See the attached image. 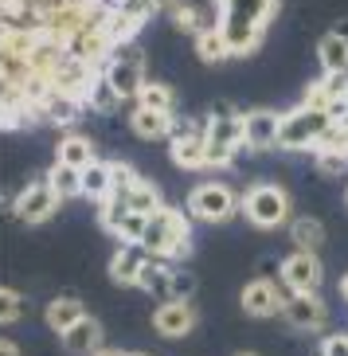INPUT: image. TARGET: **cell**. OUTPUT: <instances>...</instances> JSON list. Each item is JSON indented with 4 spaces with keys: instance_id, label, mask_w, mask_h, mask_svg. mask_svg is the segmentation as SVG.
<instances>
[{
    "instance_id": "6da1fadb",
    "label": "cell",
    "mask_w": 348,
    "mask_h": 356,
    "mask_svg": "<svg viewBox=\"0 0 348 356\" xmlns=\"http://www.w3.org/2000/svg\"><path fill=\"white\" fill-rule=\"evenodd\" d=\"M215 12H219L223 35L231 43V55L247 59L263 47L266 28L278 16V0H215Z\"/></svg>"
},
{
    "instance_id": "7a4b0ae2",
    "label": "cell",
    "mask_w": 348,
    "mask_h": 356,
    "mask_svg": "<svg viewBox=\"0 0 348 356\" xmlns=\"http://www.w3.org/2000/svg\"><path fill=\"white\" fill-rule=\"evenodd\" d=\"M149 254H160V259H184L192 251V223L180 208H157L149 216L145 239H141Z\"/></svg>"
},
{
    "instance_id": "3957f363",
    "label": "cell",
    "mask_w": 348,
    "mask_h": 356,
    "mask_svg": "<svg viewBox=\"0 0 348 356\" xmlns=\"http://www.w3.org/2000/svg\"><path fill=\"white\" fill-rule=\"evenodd\" d=\"M247 134V114H239L235 106H215L208 114V168H231L239 157Z\"/></svg>"
},
{
    "instance_id": "277c9868",
    "label": "cell",
    "mask_w": 348,
    "mask_h": 356,
    "mask_svg": "<svg viewBox=\"0 0 348 356\" xmlns=\"http://www.w3.org/2000/svg\"><path fill=\"white\" fill-rule=\"evenodd\" d=\"M243 220L258 231H278L294 220V204H290V192L282 184H270V180H258L243 192Z\"/></svg>"
},
{
    "instance_id": "5b68a950",
    "label": "cell",
    "mask_w": 348,
    "mask_h": 356,
    "mask_svg": "<svg viewBox=\"0 0 348 356\" xmlns=\"http://www.w3.org/2000/svg\"><path fill=\"white\" fill-rule=\"evenodd\" d=\"M333 126L329 110H317V106H294L282 114V134H278V149L285 153H309L317 149V141L325 137V129Z\"/></svg>"
},
{
    "instance_id": "8992f818",
    "label": "cell",
    "mask_w": 348,
    "mask_h": 356,
    "mask_svg": "<svg viewBox=\"0 0 348 356\" xmlns=\"http://www.w3.org/2000/svg\"><path fill=\"white\" fill-rule=\"evenodd\" d=\"M102 74L110 79V86H114L117 95H122V102H138L141 86L149 83V74H145V51L138 47V40L114 43V51H110V59H106Z\"/></svg>"
},
{
    "instance_id": "52a82bcc",
    "label": "cell",
    "mask_w": 348,
    "mask_h": 356,
    "mask_svg": "<svg viewBox=\"0 0 348 356\" xmlns=\"http://www.w3.org/2000/svg\"><path fill=\"white\" fill-rule=\"evenodd\" d=\"M235 211H243V196L223 184V180H204L188 192V216L200 223H227Z\"/></svg>"
},
{
    "instance_id": "ba28073f",
    "label": "cell",
    "mask_w": 348,
    "mask_h": 356,
    "mask_svg": "<svg viewBox=\"0 0 348 356\" xmlns=\"http://www.w3.org/2000/svg\"><path fill=\"white\" fill-rule=\"evenodd\" d=\"M59 204H63V196L55 192V184L47 177L32 180L24 192H16V208H12V216L20 223H28V227H40V223H47L59 211Z\"/></svg>"
},
{
    "instance_id": "9c48e42d",
    "label": "cell",
    "mask_w": 348,
    "mask_h": 356,
    "mask_svg": "<svg viewBox=\"0 0 348 356\" xmlns=\"http://www.w3.org/2000/svg\"><path fill=\"white\" fill-rule=\"evenodd\" d=\"M169 157L176 168H188V172L208 168V122L204 126H196V122H176V129L169 137Z\"/></svg>"
},
{
    "instance_id": "30bf717a",
    "label": "cell",
    "mask_w": 348,
    "mask_h": 356,
    "mask_svg": "<svg viewBox=\"0 0 348 356\" xmlns=\"http://www.w3.org/2000/svg\"><path fill=\"white\" fill-rule=\"evenodd\" d=\"M282 321L290 329H301V333H321L329 321V309L317 290H294L282 305Z\"/></svg>"
},
{
    "instance_id": "8fae6325",
    "label": "cell",
    "mask_w": 348,
    "mask_h": 356,
    "mask_svg": "<svg viewBox=\"0 0 348 356\" xmlns=\"http://www.w3.org/2000/svg\"><path fill=\"white\" fill-rule=\"evenodd\" d=\"M290 286L285 282H270V278H254V282L243 286V293H239V305H243L251 317H258V321H266V317H278L282 314L285 298H290Z\"/></svg>"
},
{
    "instance_id": "7c38bea8",
    "label": "cell",
    "mask_w": 348,
    "mask_h": 356,
    "mask_svg": "<svg viewBox=\"0 0 348 356\" xmlns=\"http://www.w3.org/2000/svg\"><path fill=\"white\" fill-rule=\"evenodd\" d=\"M196 321H200V314H196L192 298H165L157 305V314H153V329L165 341H184L196 329Z\"/></svg>"
},
{
    "instance_id": "4fadbf2b",
    "label": "cell",
    "mask_w": 348,
    "mask_h": 356,
    "mask_svg": "<svg viewBox=\"0 0 348 356\" xmlns=\"http://www.w3.org/2000/svg\"><path fill=\"white\" fill-rule=\"evenodd\" d=\"M278 278H282L290 290H321V282H325V266H321L317 251H301V247H297V251L282 262Z\"/></svg>"
},
{
    "instance_id": "5bb4252c",
    "label": "cell",
    "mask_w": 348,
    "mask_h": 356,
    "mask_svg": "<svg viewBox=\"0 0 348 356\" xmlns=\"http://www.w3.org/2000/svg\"><path fill=\"white\" fill-rule=\"evenodd\" d=\"M278 134H282V114H274V110H247L243 145L251 149V153L278 149Z\"/></svg>"
},
{
    "instance_id": "9a60e30c",
    "label": "cell",
    "mask_w": 348,
    "mask_h": 356,
    "mask_svg": "<svg viewBox=\"0 0 348 356\" xmlns=\"http://www.w3.org/2000/svg\"><path fill=\"white\" fill-rule=\"evenodd\" d=\"M40 110H43V122H51V126H59V129H74L78 118H83V110H86V102L51 86V95L40 102Z\"/></svg>"
},
{
    "instance_id": "2e32d148",
    "label": "cell",
    "mask_w": 348,
    "mask_h": 356,
    "mask_svg": "<svg viewBox=\"0 0 348 356\" xmlns=\"http://www.w3.org/2000/svg\"><path fill=\"white\" fill-rule=\"evenodd\" d=\"M129 129L141 137V141H169L172 129H176V114H160V110H149V106H133L129 114Z\"/></svg>"
},
{
    "instance_id": "e0dca14e",
    "label": "cell",
    "mask_w": 348,
    "mask_h": 356,
    "mask_svg": "<svg viewBox=\"0 0 348 356\" xmlns=\"http://www.w3.org/2000/svg\"><path fill=\"white\" fill-rule=\"evenodd\" d=\"M145 259H149V251L141 243H122L114 251V259H110V282L114 286H138Z\"/></svg>"
},
{
    "instance_id": "ac0fdd59",
    "label": "cell",
    "mask_w": 348,
    "mask_h": 356,
    "mask_svg": "<svg viewBox=\"0 0 348 356\" xmlns=\"http://www.w3.org/2000/svg\"><path fill=\"white\" fill-rule=\"evenodd\" d=\"M172 274H176V266H169V262L160 259V254H149L145 266H141V278H138V290L153 293V298H172Z\"/></svg>"
},
{
    "instance_id": "d6986e66",
    "label": "cell",
    "mask_w": 348,
    "mask_h": 356,
    "mask_svg": "<svg viewBox=\"0 0 348 356\" xmlns=\"http://www.w3.org/2000/svg\"><path fill=\"white\" fill-rule=\"evenodd\" d=\"M59 341H63V353H78V356L98 353V348H102V325L86 314L83 321H74L67 333H59Z\"/></svg>"
},
{
    "instance_id": "ffe728a7",
    "label": "cell",
    "mask_w": 348,
    "mask_h": 356,
    "mask_svg": "<svg viewBox=\"0 0 348 356\" xmlns=\"http://www.w3.org/2000/svg\"><path fill=\"white\" fill-rule=\"evenodd\" d=\"M169 16H172V24H176L180 32H188L192 40H196L200 32H208V28H215V24H219V12L211 16L208 8H200V4H188V0H176V4L169 8Z\"/></svg>"
},
{
    "instance_id": "44dd1931",
    "label": "cell",
    "mask_w": 348,
    "mask_h": 356,
    "mask_svg": "<svg viewBox=\"0 0 348 356\" xmlns=\"http://www.w3.org/2000/svg\"><path fill=\"white\" fill-rule=\"evenodd\" d=\"M98 153H94V141L86 134H74V129H67L63 137H59V145H55V161H63V165H74V168H83L90 165Z\"/></svg>"
},
{
    "instance_id": "7402d4cb",
    "label": "cell",
    "mask_w": 348,
    "mask_h": 356,
    "mask_svg": "<svg viewBox=\"0 0 348 356\" xmlns=\"http://www.w3.org/2000/svg\"><path fill=\"white\" fill-rule=\"evenodd\" d=\"M86 317V305L78 302V298H51L47 302V309H43V321H47V329L51 333H67L74 321H83Z\"/></svg>"
},
{
    "instance_id": "603a6c76",
    "label": "cell",
    "mask_w": 348,
    "mask_h": 356,
    "mask_svg": "<svg viewBox=\"0 0 348 356\" xmlns=\"http://www.w3.org/2000/svg\"><path fill=\"white\" fill-rule=\"evenodd\" d=\"M114 192V168H110V161H90V165H83V196L94 200V204H102L106 196Z\"/></svg>"
},
{
    "instance_id": "cb8c5ba5",
    "label": "cell",
    "mask_w": 348,
    "mask_h": 356,
    "mask_svg": "<svg viewBox=\"0 0 348 356\" xmlns=\"http://www.w3.org/2000/svg\"><path fill=\"white\" fill-rule=\"evenodd\" d=\"M196 55H200V63H208V67H219V63H227V59H235L231 43H227V35H223L219 24L196 35Z\"/></svg>"
},
{
    "instance_id": "d4e9b609",
    "label": "cell",
    "mask_w": 348,
    "mask_h": 356,
    "mask_svg": "<svg viewBox=\"0 0 348 356\" xmlns=\"http://www.w3.org/2000/svg\"><path fill=\"white\" fill-rule=\"evenodd\" d=\"M317 63L321 71H348V40L340 32H325L317 40Z\"/></svg>"
},
{
    "instance_id": "484cf974",
    "label": "cell",
    "mask_w": 348,
    "mask_h": 356,
    "mask_svg": "<svg viewBox=\"0 0 348 356\" xmlns=\"http://www.w3.org/2000/svg\"><path fill=\"white\" fill-rule=\"evenodd\" d=\"M122 196H126V204H129L133 211H141V216H153L157 208H165L160 188L153 184V180H145V177H138V180H133V188H126Z\"/></svg>"
},
{
    "instance_id": "4316f807",
    "label": "cell",
    "mask_w": 348,
    "mask_h": 356,
    "mask_svg": "<svg viewBox=\"0 0 348 356\" xmlns=\"http://www.w3.org/2000/svg\"><path fill=\"white\" fill-rule=\"evenodd\" d=\"M290 239H294V247H301V251H321L325 227H321V220H313V216H297V220H290Z\"/></svg>"
},
{
    "instance_id": "83f0119b",
    "label": "cell",
    "mask_w": 348,
    "mask_h": 356,
    "mask_svg": "<svg viewBox=\"0 0 348 356\" xmlns=\"http://www.w3.org/2000/svg\"><path fill=\"white\" fill-rule=\"evenodd\" d=\"M47 180L55 184V192H59L63 200L83 196V168H74V165H63V161H55L51 172H47Z\"/></svg>"
},
{
    "instance_id": "f1b7e54d",
    "label": "cell",
    "mask_w": 348,
    "mask_h": 356,
    "mask_svg": "<svg viewBox=\"0 0 348 356\" xmlns=\"http://www.w3.org/2000/svg\"><path fill=\"white\" fill-rule=\"evenodd\" d=\"M138 102L149 106V110H160V114H176V95H172L169 83H153V79H149V83L141 86Z\"/></svg>"
},
{
    "instance_id": "f546056e",
    "label": "cell",
    "mask_w": 348,
    "mask_h": 356,
    "mask_svg": "<svg viewBox=\"0 0 348 356\" xmlns=\"http://www.w3.org/2000/svg\"><path fill=\"white\" fill-rule=\"evenodd\" d=\"M24 317H28V298L16 286H4L0 290V325L8 329V325H20Z\"/></svg>"
},
{
    "instance_id": "4dcf8cb0",
    "label": "cell",
    "mask_w": 348,
    "mask_h": 356,
    "mask_svg": "<svg viewBox=\"0 0 348 356\" xmlns=\"http://www.w3.org/2000/svg\"><path fill=\"white\" fill-rule=\"evenodd\" d=\"M145 227H149V216H141V211L129 208L126 216L117 220V227L110 231V235H114L117 243H141V239H145Z\"/></svg>"
},
{
    "instance_id": "1f68e13d",
    "label": "cell",
    "mask_w": 348,
    "mask_h": 356,
    "mask_svg": "<svg viewBox=\"0 0 348 356\" xmlns=\"http://www.w3.org/2000/svg\"><path fill=\"white\" fill-rule=\"evenodd\" d=\"M117 102H122V95L110 86V79H106V74H98V83H94V90H90V98H86V106H90L94 114H114Z\"/></svg>"
},
{
    "instance_id": "d6a6232c",
    "label": "cell",
    "mask_w": 348,
    "mask_h": 356,
    "mask_svg": "<svg viewBox=\"0 0 348 356\" xmlns=\"http://www.w3.org/2000/svg\"><path fill=\"white\" fill-rule=\"evenodd\" d=\"M317 168H321L325 177H345L348 153H340V149H317Z\"/></svg>"
},
{
    "instance_id": "836d02e7",
    "label": "cell",
    "mask_w": 348,
    "mask_h": 356,
    "mask_svg": "<svg viewBox=\"0 0 348 356\" xmlns=\"http://www.w3.org/2000/svg\"><path fill=\"white\" fill-rule=\"evenodd\" d=\"M110 168H114V192L133 188V180H138V168L126 165V161H110Z\"/></svg>"
},
{
    "instance_id": "e575fe53",
    "label": "cell",
    "mask_w": 348,
    "mask_h": 356,
    "mask_svg": "<svg viewBox=\"0 0 348 356\" xmlns=\"http://www.w3.org/2000/svg\"><path fill=\"white\" fill-rule=\"evenodd\" d=\"M317 348L321 356H348V333H325Z\"/></svg>"
},
{
    "instance_id": "d590c367",
    "label": "cell",
    "mask_w": 348,
    "mask_h": 356,
    "mask_svg": "<svg viewBox=\"0 0 348 356\" xmlns=\"http://www.w3.org/2000/svg\"><path fill=\"white\" fill-rule=\"evenodd\" d=\"M196 290V274L192 270H176L172 274V298H192Z\"/></svg>"
},
{
    "instance_id": "8d00e7d4",
    "label": "cell",
    "mask_w": 348,
    "mask_h": 356,
    "mask_svg": "<svg viewBox=\"0 0 348 356\" xmlns=\"http://www.w3.org/2000/svg\"><path fill=\"white\" fill-rule=\"evenodd\" d=\"M301 102H306V106H317V110H329V90H325V83H321V79H317V83H309Z\"/></svg>"
},
{
    "instance_id": "74e56055",
    "label": "cell",
    "mask_w": 348,
    "mask_h": 356,
    "mask_svg": "<svg viewBox=\"0 0 348 356\" xmlns=\"http://www.w3.org/2000/svg\"><path fill=\"white\" fill-rule=\"evenodd\" d=\"M0 353H4V356H16V353H20V345H16L12 337H4V341H0Z\"/></svg>"
},
{
    "instance_id": "f35d334b",
    "label": "cell",
    "mask_w": 348,
    "mask_h": 356,
    "mask_svg": "<svg viewBox=\"0 0 348 356\" xmlns=\"http://www.w3.org/2000/svg\"><path fill=\"white\" fill-rule=\"evenodd\" d=\"M172 4H176V0H149V8H153V12H169Z\"/></svg>"
},
{
    "instance_id": "ab89813d",
    "label": "cell",
    "mask_w": 348,
    "mask_h": 356,
    "mask_svg": "<svg viewBox=\"0 0 348 356\" xmlns=\"http://www.w3.org/2000/svg\"><path fill=\"white\" fill-rule=\"evenodd\" d=\"M333 32H340L348 40V20H337V24H333Z\"/></svg>"
},
{
    "instance_id": "60d3db41",
    "label": "cell",
    "mask_w": 348,
    "mask_h": 356,
    "mask_svg": "<svg viewBox=\"0 0 348 356\" xmlns=\"http://www.w3.org/2000/svg\"><path fill=\"white\" fill-rule=\"evenodd\" d=\"M340 298H345V302H348V274H345V278H340Z\"/></svg>"
},
{
    "instance_id": "b9f144b4",
    "label": "cell",
    "mask_w": 348,
    "mask_h": 356,
    "mask_svg": "<svg viewBox=\"0 0 348 356\" xmlns=\"http://www.w3.org/2000/svg\"><path fill=\"white\" fill-rule=\"evenodd\" d=\"M345 204H348V196H345Z\"/></svg>"
}]
</instances>
